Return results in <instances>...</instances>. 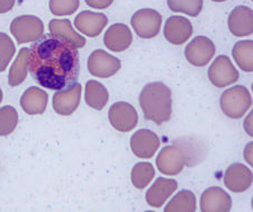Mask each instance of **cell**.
I'll list each match as a JSON object with an SVG mask.
<instances>
[{
  "instance_id": "6da1fadb",
  "label": "cell",
  "mask_w": 253,
  "mask_h": 212,
  "mask_svg": "<svg viewBox=\"0 0 253 212\" xmlns=\"http://www.w3.org/2000/svg\"><path fill=\"white\" fill-rule=\"evenodd\" d=\"M28 71L44 88H67L78 80V50L70 42L51 33L42 35L30 49Z\"/></svg>"
},
{
  "instance_id": "7a4b0ae2",
  "label": "cell",
  "mask_w": 253,
  "mask_h": 212,
  "mask_svg": "<svg viewBox=\"0 0 253 212\" xmlns=\"http://www.w3.org/2000/svg\"><path fill=\"white\" fill-rule=\"evenodd\" d=\"M140 105L148 121L161 125L171 119L172 96L170 88L161 81L145 85L140 94Z\"/></svg>"
},
{
  "instance_id": "3957f363",
  "label": "cell",
  "mask_w": 253,
  "mask_h": 212,
  "mask_svg": "<svg viewBox=\"0 0 253 212\" xmlns=\"http://www.w3.org/2000/svg\"><path fill=\"white\" fill-rule=\"evenodd\" d=\"M219 104L226 116L231 119H241L251 107V94L247 87L236 85L222 94Z\"/></svg>"
},
{
  "instance_id": "277c9868",
  "label": "cell",
  "mask_w": 253,
  "mask_h": 212,
  "mask_svg": "<svg viewBox=\"0 0 253 212\" xmlns=\"http://www.w3.org/2000/svg\"><path fill=\"white\" fill-rule=\"evenodd\" d=\"M191 154L186 146H167L158 155L157 166L162 174L178 175L185 165L189 166Z\"/></svg>"
},
{
  "instance_id": "5b68a950",
  "label": "cell",
  "mask_w": 253,
  "mask_h": 212,
  "mask_svg": "<svg viewBox=\"0 0 253 212\" xmlns=\"http://www.w3.org/2000/svg\"><path fill=\"white\" fill-rule=\"evenodd\" d=\"M10 32L18 44L36 42L44 33V24L36 16L23 15L11 22Z\"/></svg>"
},
{
  "instance_id": "8992f818",
  "label": "cell",
  "mask_w": 253,
  "mask_h": 212,
  "mask_svg": "<svg viewBox=\"0 0 253 212\" xmlns=\"http://www.w3.org/2000/svg\"><path fill=\"white\" fill-rule=\"evenodd\" d=\"M132 27L141 39H152L159 34L162 25V17L157 10L145 8L137 10L130 19Z\"/></svg>"
},
{
  "instance_id": "52a82bcc",
  "label": "cell",
  "mask_w": 253,
  "mask_h": 212,
  "mask_svg": "<svg viewBox=\"0 0 253 212\" xmlns=\"http://www.w3.org/2000/svg\"><path fill=\"white\" fill-rule=\"evenodd\" d=\"M208 78L217 88H224L239 79V72L226 55H219L208 69Z\"/></svg>"
},
{
  "instance_id": "ba28073f",
  "label": "cell",
  "mask_w": 253,
  "mask_h": 212,
  "mask_svg": "<svg viewBox=\"0 0 253 212\" xmlns=\"http://www.w3.org/2000/svg\"><path fill=\"white\" fill-rule=\"evenodd\" d=\"M108 119L114 129L121 132H128L135 128L138 115L134 106L126 102H117L109 108Z\"/></svg>"
},
{
  "instance_id": "9c48e42d",
  "label": "cell",
  "mask_w": 253,
  "mask_h": 212,
  "mask_svg": "<svg viewBox=\"0 0 253 212\" xmlns=\"http://www.w3.org/2000/svg\"><path fill=\"white\" fill-rule=\"evenodd\" d=\"M216 52L213 41L207 36H197L186 47L185 55L189 63L196 67H204L210 62Z\"/></svg>"
},
{
  "instance_id": "30bf717a",
  "label": "cell",
  "mask_w": 253,
  "mask_h": 212,
  "mask_svg": "<svg viewBox=\"0 0 253 212\" xmlns=\"http://www.w3.org/2000/svg\"><path fill=\"white\" fill-rule=\"evenodd\" d=\"M122 67L121 60L108 54L104 50H95L88 59V70L92 76L99 78H108L117 73Z\"/></svg>"
},
{
  "instance_id": "8fae6325",
  "label": "cell",
  "mask_w": 253,
  "mask_h": 212,
  "mask_svg": "<svg viewBox=\"0 0 253 212\" xmlns=\"http://www.w3.org/2000/svg\"><path fill=\"white\" fill-rule=\"evenodd\" d=\"M81 91H83V87L76 81L69 87L56 92L53 96L54 111L63 116L71 115L80 104Z\"/></svg>"
},
{
  "instance_id": "7c38bea8",
  "label": "cell",
  "mask_w": 253,
  "mask_h": 212,
  "mask_svg": "<svg viewBox=\"0 0 253 212\" xmlns=\"http://www.w3.org/2000/svg\"><path fill=\"white\" fill-rule=\"evenodd\" d=\"M193 32L194 28L188 18L181 16H171L165 24L163 34L169 43L173 46H181L189 40Z\"/></svg>"
},
{
  "instance_id": "4fadbf2b",
  "label": "cell",
  "mask_w": 253,
  "mask_h": 212,
  "mask_svg": "<svg viewBox=\"0 0 253 212\" xmlns=\"http://www.w3.org/2000/svg\"><path fill=\"white\" fill-rule=\"evenodd\" d=\"M160 147V139L148 129H141L130 138V149L138 158H151Z\"/></svg>"
},
{
  "instance_id": "5bb4252c",
  "label": "cell",
  "mask_w": 253,
  "mask_h": 212,
  "mask_svg": "<svg viewBox=\"0 0 253 212\" xmlns=\"http://www.w3.org/2000/svg\"><path fill=\"white\" fill-rule=\"evenodd\" d=\"M108 24V18L105 14L95 13L90 10H84L75 19V26L81 33L96 38L99 35Z\"/></svg>"
},
{
  "instance_id": "9a60e30c",
  "label": "cell",
  "mask_w": 253,
  "mask_h": 212,
  "mask_svg": "<svg viewBox=\"0 0 253 212\" xmlns=\"http://www.w3.org/2000/svg\"><path fill=\"white\" fill-rule=\"evenodd\" d=\"M253 181L252 172L247 166L240 162L231 165L224 175V183L228 190L234 193H241L251 186Z\"/></svg>"
},
{
  "instance_id": "2e32d148",
  "label": "cell",
  "mask_w": 253,
  "mask_h": 212,
  "mask_svg": "<svg viewBox=\"0 0 253 212\" xmlns=\"http://www.w3.org/2000/svg\"><path fill=\"white\" fill-rule=\"evenodd\" d=\"M232 199L221 187H210L202 194L201 210L203 212H228Z\"/></svg>"
},
{
  "instance_id": "e0dca14e",
  "label": "cell",
  "mask_w": 253,
  "mask_h": 212,
  "mask_svg": "<svg viewBox=\"0 0 253 212\" xmlns=\"http://www.w3.org/2000/svg\"><path fill=\"white\" fill-rule=\"evenodd\" d=\"M228 28L231 33L238 38L249 36L253 32V13L251 8L238 6L228 16Z\"/></svg>"
},
{
  "instance_id": "ac0fdd59",
  "label": "cell",
  "mask_w": 253,
  "mask_h": 212,
  "mask_svg": "<svg viewBox=\"0 0 253 212\" xmlns=\"http://www.w3.org/2000/svg\"><path fill=\"white\" fill-rule=\"evenodd\" d=\"M133 41L129 27L125 24L117 23L108 27L104 36L105 47L114 52H123L128 49Z\"/></svg>"
},
{
  "instance_id": "d6986e66",
  "label": "cell",
  "mask_w": 253,
  "mask_h": 212,
  "mask_svg": "<svg viewBox=\"0 0 253 212\" xmlns=\"http://www.w3.org/2000/svg\"><path fill=\"white\" fill-rule=\"evenodd\" d=\"M177 187L178 183L174 179L158 178L146 192V202L153 208H161L171 197V194L175 192Z\"/></svg>"
},
{
  "instance_id": "ffe728a7",
  "label": "cell",
  "mask_w": 253,
  "mask_h": 212,
  "mask_svg": "<svg viewBox=\"0 0 253 212\" xmlns=\"http://www.w3.org/2000/svg\"><path fill=\"white\" fill-rule=\"evenodd\" d=\"M48 95L45 91L38 87H30L20 97V106L24 112L35 115L45 112Z\"/></svg>"
},
{
  "instance_id": "44dd1931",
  "label": "cell",
  "mask_w": 253,
  "mask_h": 212,
  "mask_svg": "<svg viewBox=\"0 0 253 212\" xmlns=\"http://www.w3.org/2000/svg\"><path fill=\"white\" fill-rule=\"evenodd\" d=\"M48 28H50V33L52 35L68 41L76 49L84 48L85 46V39L73 30L72 24L69 19H52L48 23Z\"/></svg>"
},
{
  "instance_id": "7402d4cb",
  "label": "cell",
  "mask_w": 253,
  "mask_h": 212,
  "mask_svg": "<svg viewBox=\"0 0 253 212\" xmlns=\"http://www.w3.org/2000/svg\"><path fill=\"white\" fill-rule=\"evenodd\" d=\"M84 100L88 106L91 108L103 109L109 101V94L107 88L103 84L96 80H89L85 84Z\"/></svg>"
},
{
  "instance_id": "603a6c76",
  "label": "cell",
  "mask_w": 253,
  "mask_h": 212,
  "mask_svg": "<svg viewBox=\"0 0 253 212\" xmlns=\"http://www.w3.org/2000/svg\"><path fill=\"white\" fill-rule=\"evenodd\" d=\"M28 56H30V49H20L17 58L15 59L13 66L8 75V84L11 87H16L23 84L27 77L28 68Z\"/></svg>"
},
{
  "instance_id": "cb8c5ba5",
  "label": "cell",
  "mask_w": 253,
  "mask_h": 212,
  "mask_svg": "<svg viewBox=\"0 0 253 212\" xmlns=\"http://www.w3.org/2000/svg\"><path fill=\"white\" fill-rule=\"evenodd\" d=\"M233 58L238 66L246 72L253 70V42L251 40L239 41L235 43L232 51Z\"/></svg>"
},
{
  "instance_id": "d4e9b609",
  "label": "cell",
  "mask_w": 253,
  "mask_h": 212,
  "mask_svg": "<svg viewBox=\"0 0 253 212\" xmlns=\"http://www.w3.org/2000/svg\"><path fill=\"white\" fill-rule=\"evenodd\" d=\"M166 212H195L196 197L189 190H182L165 208Z\"/></svg>"
},
{
  "instance_id": "484cf974",
  "label": "cell",
  "mask_w": 253,
  "mask_h": 212,
  "mask_svg": "<svg viewBox=\"0 0 253 212\" xmlns=\"http://www.w3.org/2000/svg\"><path fill=\"white\" fill-rule=\"evenodd\" d=\"M154 175H156V170H154L153 165L151 162H137L133 167L130 178H132L133 185L136 189L143 190L150 184Z\"/></svg>"
},
{
  "instance_id": "4316f807",
  "label": "cell",
  "mask_w": 253,
  "mask_h": 212,
  "mask_svg": "<svg viewBox=\"0 0 253 212\" xmlns=\"http://www.w3.org/2000/svg\"><path fill=\"white\" fill-rule=\"evenodd\" d=\"M18 124V113L13 106L0 108V137H6L14 131Z\"/></svg>"
},
{
  "instance_id": "83f0119b",
  "label": "cell",
  "mask_w": 253,
  "mask_h": 212,
  "mask_svg": "<svg viewBox=\"0 0 253 212\" xmlns=\"http://www.w3.org/2000/svg\"><path fill=\"white\" fill-rule=\"evenodd\" d=\"M168 7L174 13H183L196 17L203 9V0H167Z\"/></svg>"
},
{
  "instance_id": "f1b7e54d",
  "label": "cell",
  "mask_w": 253,
  "mask_h": 212,
  "mask_svg": "<svg viewBox=\"0 0 253 212\" xmlns=\"http://www.w3.org/2000/svg\"><path fill=\"white\" fill-rule=\"evenodd\" d=\"M16 52L15 44L6 33L0 32V72L5 71Z\"/></svg>"
},
{
  "instance_id": "f546056e",
  "label": "cell",
  "mask_w": 253,
  "mask_h": 212,
  "mask_svg": "<svg viewBox=\"0 0 253 212\" xmlns=\"http://www.w3.org/2000/svg\"><path fill=\"white\" fill-rule=\"evenodd\" d=\"M79 5V0H50V10L55 16H68L76 13Z\"/></svg>"
},
{
  "instance_id": "4dcf8cb0",
  "label": "cell",
  "mask_w": 253,
  "mask_h": 212,
  "mask_svg": "<svg viewBox=\"0 0 253 212\" xmlns=\"http://www.w3.org/2000/svg\"><path fill=\"white\" fill-rule=\"evenodd\" d=\"M84 1L93 9H106L112 5L114 0H84Z\"/></svg>"
},
{
  "instance_id": "1f68e13d",
  "label": "cell",
  "mask_w": 253,
  "mask_h": 212,
  "mask_svg": "<svg viewBox=\"0 0 253 212\" xmlns=\"http://www.w3.org/2000/svg\"><path fill=\"white\" fill-rule=\"evenodd\" d=\"M16 0H0V14H5L13 9Z\"/></svg>"
},
{
  "instance_id": "d6a6232c",
  "label": "cell",
  "mask_w": 253,
  "mask_h": 212,
  "mask_svg": "<svg viewBox=\"0 0 253 212\" xmlns=\"http://www.w3.org/2000/svg\"><path fill=\"white\" fill-rule=\"evenodd\" d=\"M1 101H2V91L1 88H0V103H1Z\"/></svg>"
},
{
  "instance_id": "836d02e7",
  "label": "cell",
  "mask_w": 253,
  "mask_h": 212,
  "mask_svg": "<svg viewBox=\"0 0 253 212\" xmlns=\"http://www.w3.org/2000/svg\"><path fill=\"white\" fill-rule=\"evenodd\" d=\"M211 1H215V2H223V1H226V0H211Z\"/></svg>"
}]
</instances>
